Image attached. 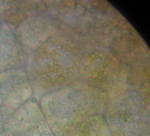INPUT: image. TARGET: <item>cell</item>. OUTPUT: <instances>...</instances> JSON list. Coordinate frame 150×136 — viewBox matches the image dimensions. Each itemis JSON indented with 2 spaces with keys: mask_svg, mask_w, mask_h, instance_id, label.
<instances>
[{
  "mask_svg": "<svg viewBox=\"0 0 150 136\" xmlns=\"http://www.w3.org/2000/svg\"><path fill=\"white\" fill-rule=\"evenodd\" d=\"M41 108L28 103L14 110L12 136H50Z\"/></svg>",
  "mask_w": 150,
  "mask_h": 136,
  "instance_id": "1",
  "label": "cell"
},
{
  "mask_svg": "<svg viewBox=\"0 0 150 136\" xmlns=\"http://www.w3.org/2000/svg\"><path fill=\"white\" fill-rule=\"evenodd\" d=\"M14 110L0 105V136H12Z\"/></svg>",
  "mask_w": 150,
  "mask_h": 136,
  "instance_id": "2",
  "label": "cell"
},
{
  "mask_svg": "<svg viewBox=\"0 0 150 136\" xmlns=\"http://www.w3.org/2000/svg\"><path fill=\"white\" fill-rule=\"evenodd\" d=\"M96 19H97V18H96ZM92 27H93V26H92ZM92 28H93V27H92ZM90 30H91V29H90ZM88 33H89V32H88ZM88 34H89V33H88ZM87 36H88V35H87ZM86 37H87V36H86ZM85 39H86V38H85ZM82 44H83V43H82ZM82 44H81V45H82ZM81 46H80V47H81ZM80 48H79V50H78V51H77V52H76V53H77V52H78V51H79V50H80Z\"/></svg>",
  "mask_w": 150,
  "mask_h": 136,
  "instance_id": "3",
  "label": "cell"
}]
</instances>
